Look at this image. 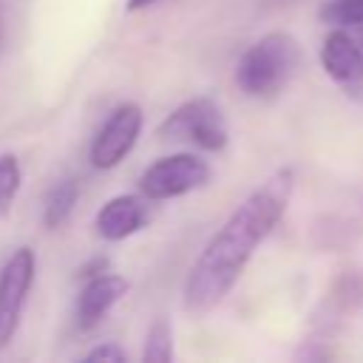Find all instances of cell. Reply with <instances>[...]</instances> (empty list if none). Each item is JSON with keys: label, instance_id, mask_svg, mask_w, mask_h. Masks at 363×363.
Masks as SVG:
<instances>
[{"label": "cell", "instance_id": "2e32d148", "mask_svg": "<svg viewBox=\"0 0 363 363\" xmlns=\"http://www.w3.org/2000/svg\"><path fill=\"white\" fill-rule=\"evenodd\" d=\"M3 40H6V26H3V6H0V48H3Z\"/></svg>", "mask_w": 363, "mask_h": 363}, {"label": "cell", "instance_id": "30bf717a", "mask_svg": "<svg viewBox=\"0 0 363 363\" xmlns=\"http://www.w3.org/2000/svg\"><path fill=\"white\" fill-rule=\"evenodd\" d=\"M79 199V184L74 179H60L48 196H45V204H43V224L48 230H57L68 221V216L74 213V204Z\"/></svg>", "mask_w": 363, "mask_h": 363}, {"label": "cell", "instance_id": "5bb4252c", "mask_svg": "<svg viewBox=\"0 0 363 363\" xmlns=\"http://www.w3.org/2000/svg\"><path fill=\"white\" fill-rule=\"evenodd\" d=\"M82 360H85V363H125V360H128V352H125L119 343L108 340V343H99V346L88 349V352L82 354Z\"/></svg>", "mask_w": 363, "mask_h": 363}, {"label": "cell", "instance_id": "4fadbf2b", "mask_svg": "<svg viewBox=\"0 0 363 363\" xmlns=\"http://www.w3.org/2000/svg\"><path fill=\"white\" fill-rule=\"evenodd\" d=\"M23 187V167L14 153H0V218H6L14 207V199Z\"/></svg>", "mask_w": 363, "mask_h": 363}, {"label": "cell", "instance_id": "8fae6325", "mask_svg": "<svg viewBox=\"0 0 363 363\" xmlns=\"http://www.w3.org/2000/svg\"><path fill=\"white\" fill-rule=\"evenodd\" d=\"M145 363H170L173 360V326L167 318H156L142 343Z\"/></svg>", "mask_w": 363, "mask_h": 363}, {"label": "cell", "instance_id": "7c38bea8", "mask_svg": "<svg viewBox=\"0 0 363 363\" xmlns=\"http://www.w3.org/2000/svg\"><path fill=\"white\" fill-rule=\"evenodd\" d=\"M320 23L332 28H354L363 26V0H326L318 9Z\"/></svg>", "mask_w": 363, "mask_h": 363}, {"label": "cell", "instance_id": "8992f818", "mask_svg": "<svg viewBox=\"0 0 363 363\" xmlns=\"http://www.w3.org/2000/svg\"><path fill=\"white\" fill-rule=\"evenodd\" d=\"M142 125H145V113L136 102L116 105L91 139V147H88L91 164L96 170H113L116 164H122L125 156L136 147L142 136Z\"/></svg>", "mask_w": 363, "mask_h": 363}, {"label": "cell", "instance_id": "6da1fadb", "mask_svg": "<svg viewBox=\"0 0 363 363\" xmlns=\"http://www.w3.org/2000/svg\"><path fill=\"white\" fill-rule=\"evenodd\" d=\"M292 196L295 170L278 167L258 187H252L247 199L227 216V221L201 247L184 278L182 306L190 315H207L233 292L255 250L286 216Z\"/></svg>", "mask_w": 363, "mask_h": 363}, {"label": "cell", "instance_id": "3957f363", "mask_svg": "<svg viewBox=\"0 0 363 363\" xmlns=\"http://www.w3.org/2000/svg\"><path fill=\"white\" fill-rule=\"evenodd\" d=\"M156 133L164 142H184V145L207 150V153H218L230 142L227 119H224L218 102L210 96L184 99L179 108H173L170 116H164V122L159 125Z\"/></svg>", "mask_w": 363, "mask_h": 363}, {"label": "cell", "instance_id": "7a4b0ae2", "mask_svg": "<svg viewBox=\"0 0 363 363\" xmlns=\"http://www.w3.org/2000/svg\"><path fill=\"white\" fill-rule=\"evenodd\" d=\"M303 62V48L289 31H269L258 37L235 62V85L255 99L281 94Z\"/></svg>", "mask_w": 363, "mask_h": 363}, {"label": "cell", "instance_id": "e0dca14e", "mask_svg": "<svg viewBox=\"0 0 363 363\" xmlns=\"http://www.w3.org/2000/svg\"><path fill=\"white\" fill-rule=\"evenodd\" d=\"M264 6H284V3H289V0H261Z\"/></svg>", "mask_w": 363, "mask_h": 363}, {"label": "cell", "instance_id": "ba28073f", "mask_svg": "<svg viewBox=\"0 0 363 363\" xmlns=\"http://www.w3.org/2000/svg\"><path fill=\"white\" fill-rule=\"evenodd\" d=\"M130 284L116 275V272H96L91 278H85L79 295H77V303H74V320L79 329H94L102 323V318L128 295Z\"/></svg>", "mask_w": 363, "mask_h": 363}, {"label": "cell", "instance_id": "52a82bcc", "mask_svg": "<svg viewBox=\"0 0 363 363\" xmlns=\"http://www.w3.org/2000/svg\"><path fill=\"white\" fill-rule=\"evenodd\" d=\"M320 68L346 99L363 105V48L346 28H332L320 43Z\"/></svg>", "mask_w": 363, "mask_h": 363}, {"label": "cell", "instance_id": "9a60e30c", "mask_svg": "<svg viewBox=\"0 0 363 363\" xmlns=\"http://www.w3.org/2000/svg\"><path fill=\"white\" fill-rule=\"evenodd\" d=\"M153 3H159V0H128L125 3V11H142V9L153 6Z\"/></svg>", "mask_w": 363, "mask_h": 363}, {"label": "cell", "instance_id": "277c9868", "mask_svg": "<svg viewBox=\"0 0 363 363\" xmlns=\"http://www.w3.org/2000/svg\"><path fill=\"white\" fill-rule=\"evenodd\" d=\"M210 173L213 170L207 159H201L193 150H182V153H170L150 162L139 173L136 187L145 196V201H170L204 187L210 182Z\"/></svg>", "mask_w": 363, "mask_h": 363}, {"label": "cell", "instance_id": "9c48e42d", "mask_svg": "<svg viewBox=\"0 0 363 363\" xmlns=\"http://www.w3.org/2000/svg\"><path fill=\"white\" fill-rule=\"evenodd\" d=\"M145 218H147L145 196L142 193H119L96 210L94 230L102 241L116 244V241H125L133 233H139L145 227Z\"/></svg>", "mask_w": 363, "mask_h": 363}, {"label": "cell", "instance_id": "5b68a950", "mask_svg": "<svg viewBox=\"0 0 363 363\" xmlns=\"http://www.w3.org/2000/svg\"><path fill=\"white\" fill-rule=\"evenodd\" d=\"M37 275V252L17 247L0 267V352L11 346Z\"/></svg>", "mask_w": 363, "mask_h": 363}]
</instances>
